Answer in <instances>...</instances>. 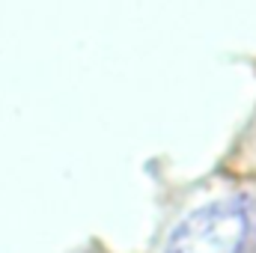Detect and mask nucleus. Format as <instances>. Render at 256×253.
Returning <instances> with one entry per match:
<instances>
[{
    "mask_svg": "<svg viewBox=\"0 0 256 253\" xmlns=\"http://www.w3.org/2000/svg\"><path fill=\"white\" fill-rule=\"evenodd\" d=\"M256 208L248 196H220L176 224L164 253H244Z\"/></svg>",
    "mask_w": 256,
    "mask_h": 253,
    "instance_id": "obj_1",
    "label": "nucleus"
},
{
    "mask_svg": "<svg viewBox=\"0 0 256 253\" xmlns=\"http://www.w3.org/2000/svg\"><path fill=\"white\" fill-rule=\"evenodd\" d=\"M254 253H256V250H254Z\"/></svg>",
    "mask_w": 256,
    "mask_h": 253,
    "instance_id": "obj_2",
    "label": "nucleus"
}]
</instances>
